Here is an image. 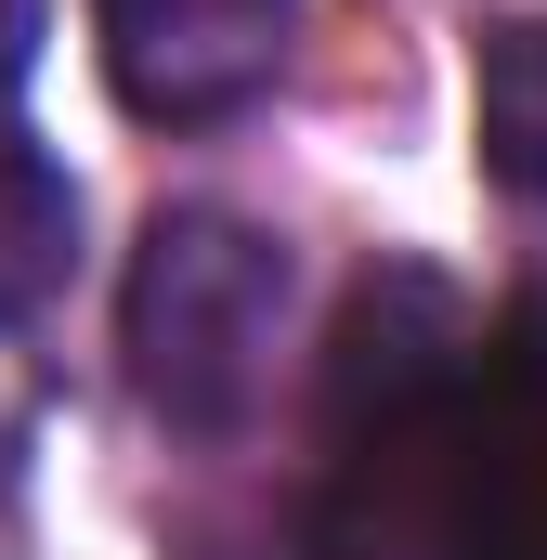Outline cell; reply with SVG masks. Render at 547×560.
<instances>
[{"instance_id":"7a4b0ae2","label":"cell","mask_w":547,"mask_h":560,"mask_svg":"<svg viewBox=\"0 0 547 560\" xmlns=\"http://www.w3.org/2000/svg\"><path fill=\"white\" fill-rule=\"evenodd\" d=\"M287 326V248L235 209H156L131 261V392L170 430H235Z\"/></svg>"},{"instance_id":"6da1fadb","label":"cell","mask_w":547,"mask_h":560,"mask_svg":"<svg viewBox=\"0 0 547 560\" xmlns=\"http://www.w3.org/2000/svg\"><path fill=\"white\" fill-rule=\"evenodd\" d=\"M469 300L417 261H379L339 313V365H326V456H339V509L365 548L417 535V482H430V443L443 405L469 378Z\"/></svg>"},{"instance_id":"52a82bcc","label":"cell","mask_w":547,"mask_h":560,"mask_svg":"<svg viewBox=\"0 0 547 560\" xmlns=\"http://www.w3.org/2000/svg\"><path fill=\"white\" fill-rule=\"evenodd\" d=\"M39 26H53V0H0V92H26V66H39Z\"/></svg>"},{"instance_id":"8992f818","label":"cell","mask_w":547,"mask_h":560,"mask_svg":"<svg viewBox=\"0 0 547 560\" xmlns=\"http://www.w3.org/2000/svg\"><path fill=\"white\" fill-rule=\"evenodd\" d=\"M469 131H482V170H496L509 196H547V13L482 26V66H469Z\"/></svg>"},{"instance_id":"277c9868","label":"cell","mask_w":547,"mask_h":560,"mask_svg":"<svg viewBox=\"0 0 547 560\" xmlns=\"http://www.w3.org/2000/svg\"><path fill=\"white\" fill-rule=\"evenodd\" d=\"M105 13V79L156 131H209L235 105H261L287 66V0H92Z\"/></svg>"},{"instance_id":"5b68a950","label":"cell","mask_w":547,"mask_h":560,"mask_svg":"<svg viewBox=\"0 0 547 560\" xmlns=\"http://www.w3.org/2000/svg\"><path fill=\"white\" fill-rule=\"evenodd\" d=\"M66 275H79V183L66 156L0 131V326H26Z\"/></svg>"},{"instance_id":"3957f363","label":"cell","mask_w":547,"mask_h":560,"mask_svg":"<svg viewBox=\"0 0 547 560\" xmlns=\"http://www.w3.org/2000/svg\"><path fill=\"white\" fill-rule=\"evenodd\" d=\"M417 535L443 560H547V300L469 339V378L417 482Z\"/></svg>"}]
</instances>
